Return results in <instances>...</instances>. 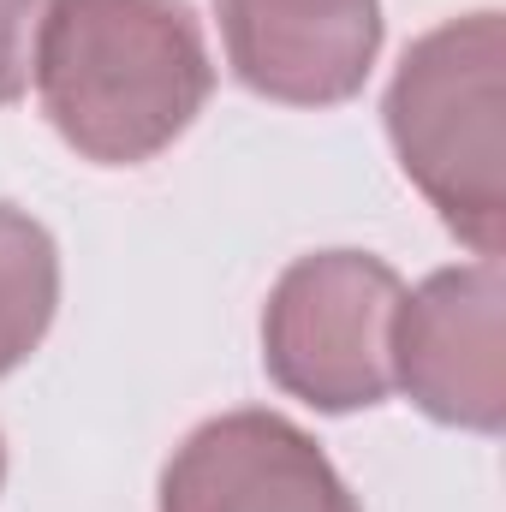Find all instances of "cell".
I'll list each match as a JSON object with an SVG mask.
<instances>
[{
  "label": "cell",
  "instance_id": "obj_1",
  "mask_svg": "<svg viewBox=\"0 0 506 512\" xmlns=\"http://www.w3.org/2000/svg\"><path fill=\"white\" fill-rule=\"evenodd\" d=\"M48 126L96 167H143L215 90L191 0H54L36 36Z\"/></svg>",
  "mask_w": 506,
  "mask_h": 512
},
{
  "label": "cell",
  "instance_id": "obj_2",
  "mask_svg": "<svg viewBox=\"0 0 506 512\" xmlns=\"http://www.w3.org/2000/svg\"><path fill=\"white\" fill-rule=\"evenodd\" d=\"M501 72V12H465L405 48L381 102L405 179L477 256H501L506 227Z\"/></svg>",
  "mask_w": 506,
  "mask_h": 512
},
{
  "label": "cell",
  "instance_id": "obj_3",
  "mask_svg": "<svg viewBox=\"0 0 506 512\" xmlns=\"http://www.w3.org/2000/svg\"><path fill=\"white\" fill-rule=\"evenodd\" d=\"M405 286L370 251L298 256L262 304V370L286 399L346 417L393 393V310Z\"/></svg>",
  "mask_w": 506,
  "mask_h": 512
},
{
  "label": "cell",
  "instance_id": "obj_4",
  "mask_svg": "<svg viewBox=\"0 0 506 512\" xmlns=\"http://www.w3.org/2000/svg\"><path fill=\"white\" fill-rule=\"evenodd\" d=\"M393 387L435 423L501 435L506 423V274L501 256L435 268L393 310Z\"/></svg>",
  "mask_w": 506,
  "mask_h": 512
},
{
  "label": "cell",
  "instance_id": "obj_5",
  "mask_svg": "<svg viewBox=\"0 0 506 512\" xmlns=\"http://www.w3.org/2000/svg\"><path fill=\"white\" fill-rule=\"evenodd\" d=\"M161 512H358V501L298 423L280 411H227L173 447Z\"/></svg>",
  "mask_w": 506,
  "mask_h": 512
},
{
  "label": "cell",
  "instance_id": "obj_6",
  "mask_svg": "<svg viewBox=\"0 0 506 512\" xmlns=\"http://www.w3.org/2000/svg\"><path fill=\"white\" fill-rule=\"evenodd\" d=\"M233 78L286 108H340L381 54V0H215Z\"/></svg>",
  "mask_w": 506,
  "mask_h": 512
},
{
  "label": "cell",
  "instance_id": "obj_7",
  "mask_svg": "<svg viewBox=\"0 0 506 512\" xmlns=\"http://www.w3.org/2000/svg\"><path fill=\"white\" fill-rule=\"evenodd\" d=\"M60 310V251L42 221L0 203V376L18 370Z\"/></svg>",
  "mask_w": 506,
  "mask_h": 512
},
{
  "label": "cell",
  "instance_id": "obj_8",
  "mask_svg": "<svg viewBox=\"0 0 506 512\" xmlns=\"http://www.w3.org/2000/svg\"><path fill=\"white\" fill-rule=\"evenodd\" d=\"M54 0H0V108H12L30 90L36 72V36Z\"/></svg>",
  "mask_w": 506,
  "mask_h": 512
},
{
  "label": "cell",
  "instance_id": "obj_9",
  "mask_svg": "<svg viewBox=\"0 0 506 512\" xmlns=\"http://www.w3.org/2000/svg\"><path fill=\"white\" fill-rule=\"evenodd\" d=\"M0 477H6V447H0Z\"/></svg>",
  "mask_w": 506,
  "mask_h": 512
}]
</instances>
